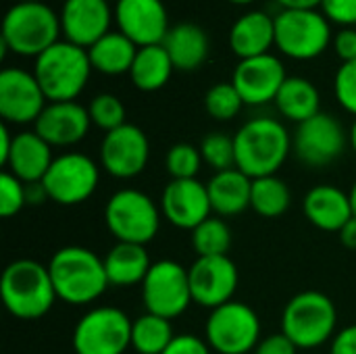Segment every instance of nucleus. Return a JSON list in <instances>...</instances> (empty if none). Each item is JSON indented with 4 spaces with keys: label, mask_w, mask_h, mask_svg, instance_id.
I'll list each match as a JSON object with an SVG mask.
<instances>
[{
    "label": "nucleus",
    "mask_w": 356,
    "mask_h": 354,
    "mask_svg": "<svg viewBox=\"0 0 356 354\" xmlns=\"http://www.w3.org/2000/svg\"><path fill=\"white\" fill-rule=\"evenodd\" d=\"M236 167L250 179L277 175L292 152V136L273 117H254L234 136Z\"/></svg>",
    "instance_id": "f257e3e1"
},
{
    "label": "nucleus",
    "mask_w": 356,
    "mask_h": 354,
    "mask_svg": "<svg viewBox=\"0 0 356 354\" xmlns=\"http://www.w3.org/2000/svg\"><path fill=\"white\" fill-rule=\"evenodd\" d=\"M48 271L56 298L73 307L98 300L111 286L104 259L83 246H65L56 250L48 263Z\"/></svg>",
    "instance_id": "f03ea898"
},
{
    "label": "nucleus",
    "mask_w": 356,
    "mask_h": 354,
    "mask_svg": "<svg viewBox=\"0 0 356 354\" xmlns=\"http://www.w3.org/2000/svg\"><path fill=\"white\" fill-rule=\"evenodd\" d=\"M0 298L6 311L17 319H42L56 300L48 265L31 259H17L6 265L0 280Z\"/></svg>",
    "instance_id": "7ed1b4c3"
},
{
    "label": "nucleus",
    "mask_w": 356,
    "mask_h": 354,
    "mask_svg": "<svg viewBox=\"0 0 356 354\" xmlns=\"http://www.w3.org/2000/svg\"><path fill=\"white\" fill-rule=\"evenodd\" d=\"M60 19L46 2H15L2 19L0 50L21 56H40L60 35Z\"/></svg>",
    "instance_id": "20e7f679"
},
{
    "label": "nucleus",
    "mask_w": 356,
    "mask_h": 354,
    "mask_svg": "<svg viewBox=\"0 0 356 354\" xmlns=\"http://www.w3.org/2000/svg\"><path fill=\"white\" fill-rule=\"evenodd\" d=\"M90 73L92 63L88 50L67 40L44 50L33 63V75L48 102L75 100L88 86Z\"/></svg>",
    "instance_id": "39448f33"
},
{
    "label": "nucleus",
    "mask_w": 356,
    "mask_h": 354,
    "mask_svg": "<svg viewBox=\"0 0 356 354\" xmlns=\"http://www.w3.org/2000/svg\"><path fill=\"white\" fill-rule=\"evenodd\" d=\"M336 325L338 311L334 300L317 290L296 294L282 313V332L305 351L334 340Z\"/></svg>",
    "instance_id": "423d86ee"
},
{
    "label": "nucleus",
    "mask_w": 356,
    "mask_h": 354,
    "mask_svg": "<svg viewBox=\"0 0 356 354\" xmlns=\"http://www.w3.org/2000/svg\"><path fill=\"white\" fill-rule=\"evenodd\" d=\"M161 207L134 188L115 192L104 207V221L117 242L142 244L152 242L161 230Z\"/></svg>",
    "instance_id": "0eeeda50"
},
{
    "label": "nucleus",
    "mask_w": 356,
    "mask_h": 354,
    "mask_svg": "<svg viewBox=\"0 0 356 354\" xmlns=\"http://www.w3.org/2000/svg\"><path fill=\"white\" fill-rule=\"evenodd\" d=\"M332 44L330 19L317 8L282 10L275 15V46L294 61H311L321 56Z\"/></svg>",
    "instance_id": "6e6552de"
},
{
    "label": "nucleus",
    "mask_w": 356,
    "mask_h": 354,
    "mask_svg": "<svg viewBox=\"0 0 356 354\" xmlns=\"http://www.w3.org/2000/svg\"><path fill=\"white\" fill-rule=\"evenodd\" d=\"M204 336L217 354L254 353L261 342V319L246 303L229 300L211 311Z\"/></svg>",
    "instance_id": "1a4fd4ad"
},
{
    "label": "nucleus",
    "mask_w": 356,
    "mask_h": 354,
    "mask_svg": "<svg viewBox=\"0 0 356 354\" xmlns=\"http://www.w3.org/2000/svg\"><path fill=\"white\" fill-rule=\"evenodd\" d=\"M134 321L117 307L88 311L73 330L75 354H123L131 346Z\"/></svg>",
    "instance_id": "9d476101"
},
{
    "label": "nucleus",
    "mask_w": 356,
    "mask_h": 354,
    "mask_svg": "<svg viewBox=\"0 0 356 354\" xmlns=\"http://www.w3.org/2000/svg\"><path fill=\"white\" fill-rule=\"evenodd\" d=\"M142 303L146 313L169 321L184 315L194 303L188 269L169 259L152 263L146 280L142 282Z\"/></svg>",
    "instance_id": "9b49d317"
},
{
    "label": "nucleus",
    "mask_w": 356,
    "mask_h": 354,
    "mask_svg": "<svg viewBox=\"0 0 356 354\" xmlns=\"http://www.w3.org/2000/svg\"><path fill=\"white\" fill-rule=\"evenodd\" d=\"M100 169L81 152H65L54 156L42 186L48 198L60 207H75L86 202L98 188Z\"/></svg>",
    "instance_id": "f8f14e48"
},
{
    "label": "nucleus",
    "mask_w": 356,
    "mask_h": 354,
    "mask_svg": "<svg viewBox=\"0 0 356 354\" xmlns=\"http://www.w3.org/2000/svg\"><path fill=\"white\" fill-rule=\"evenodd\" d=\"M344 148L346 131L342 123L327 113H317L298 123L292 136V152L307 167H325L338 161Z\"/></svg>",
    "instance_id": "ddd939ff"
},
{
    "label": "nucleus",
    "mask_w": 356,
    "mask_h": 354,
    "mask_svg": "<svg viewBox=\"0 0 356 354\" xmlns=\"http://www.w3.org/2000/svg\"><path fill=\"white\" fill-rule=\"evenodd\" d=\"M46 102L48 98L33 73L19 67L0 71V117L6 125L35 123Z\"/></svg>",
    "instance_id": "4468645a"
},
{
    "label": "nucleus",
    "mask_w": 356,
    "mask_h": 354,
    "mask_svg": "<svg viewBox=\"0 0 356 354\" xmlns=\"http://www.w3.org/2000/svg\"><path fill=\"white\" fill-rule=\"evenodd\" d=\"M150 156L148 136L131 123H125L108 134H104L100 144V165L117 179L138 177Z\"/></svg>",
    "instance_id": "2eb2a0df"
},
{
    "label": "nucleus",
    "mask_w": 356,
    "mask_h": 354,
    "mask_svg": "<svg viewBox=\"0 0 356 354\" xmlns=\"http://www.w3.org/2000/svg\"><path fill=\"white\" fill-rule=\"evenodd\" d=\"M192 300L204 309H217L238 290V267L229 257H198L188 269Z\"/></svg>",
    "instance_id": "dca6fc26"
},
{
    "label": "nucleus",
    "mask_w": 356,
    "mask_h": 354,
    "mask_svg": "<svg viewBox=\"0 0 356 354\" xmlns=\"http://www.w3.org/2000/svg\"><path fill=\"white\" fill-rule=\"evenodd\" d=\"M288 79L284 63L273 54L244 58L236 65L232 83L240 92L244 104L261 106L275 102V96Z\"/></svg>",
    "instance_id": "f3484780"
},
{
    "label": "nucleus",
    "mask_w": 356,
    "mask_h": 354,
    "mask_svg": "<svg viewBox=\"0 0 356 354\" xmlns=\"http://www.w3.org/2000/svg\"><path fill=\"white\" fill-rule=\"evenodd\" d=\"M117 27L138 48L163 44L169 33V15L163 0H119Z\"/></svg>",
    "instance_id": "a211bd4d"
},
{
    "label": "nucleus",
    "mask_w": 356,
    "mask_h": 354,
    "mask_svg": "<svg viewBox=\"0 0 356 354\" xmlns=\"http://www.w3.org/2000/svg\"><path fill=\"white\" fill-rule=\"evenodd\" d=\"M161 213L171 225L194 232L213 217L207 184L198 179H171L161 196Z\"/></svg>",
    "instance_id": "6ab92c4d"
},
{
    "label": "nucleus",
    "mask_w": 356,
    "mask_h": 354,
    "mask_svg": "<svg viewBox=\"0 0 356 354\" xmlns=\"http://www.w3.org/2000/svg\"><path fill=\"white\" fill-rule=\"evenodd\" d=\"M58 19L65 40L88 50L111 31L113 15L108 0H65Z\"/></svg>",
    "instance_id": "aec40b11"
},
{
    "label": "nucleus",
    "mask_w": 356,
    "mask_h": 354,
    "mask_svg": "<svg viewBox=\"0 0 356 354\" xmlns=\"http://www.w3.org/2000/svg\"><path fill=\"white\" fill-rule=\"evenodd\" d=\"M90 127V113L77 100L48 102L38 121L33 123V131L42 136L52 148L75 146L88 136Z\"/></svg>",
    "instance_id": "412c9836"
},
{
    "label": "nucleus",
    "mask_w": 356,
    "mask_h": 354,
    "mask_svg": "<svg viewBox=\"0 0 356 354\" xmlns=\"http://www.w3.org/2000/svg\"><path fill=\"white\" fill-rule=\"evenodd\" d=\"M52 161V146L42 136L35 131H21L13 138V148L4 167L23 184H38L48 173Z\"/></svg>",
    "instance_id": "4be33fe9"
},
{
    "label": "nucleus",
    "mask_w": 356,
    "mask_h": 354,
    "mask_svg": "<svg viewBox=\"0 0 356 354\" xmlns=\"http://www.w3.org/2000/svg\"><path fill=\"white\" fill-rule=\"evenodd\" d=\"M302 209L309 223L321 232H340L355 217L350 196L330 184L311 188L305 196Z\"/></svg>",
    "instance_id": "5701e85b"
},
{
    "label": "nucleus",
    "mask_w": 356,
    "mask_h": 354,
    "mask_svg": "<svg viewBox=\"0 0 356 354\" xmlns=\"http://www.w3.org/2000/svg\"><path fill=\"white\" fill-rule=\"evenodd\" d=\"M271 46H275V17L263 10L244 13L229 29V48L240 61L269 54Z\"/></svg>",
    "instance_id": "b1692460"
},
{
    "label": "nucleus",
    "mask_w": 356,
    "mask_h": 354,
    "mask_svg": "<svg viewBox=\"0 0 356 354\" xmlns=\"http://www.w3.org/2000/svg\"><path fill=\"white\" fill-rule=\"evenodd\" d=\"M207 190L213 213L217 217H234L250 207L252 179L236 167L215 173L209 179Z\"/></svg>",
    "instance_id": "393cba45"
},
{
    "label": "nucleus",
    "mask_w": 356,
    "mask_h": 354,
    "mask_svg": "<svg viewBox=\"0 0 356 354\" xmlns=\"http://www.w3.org/2000/svg\"><path fill=\"white\" fill-rule=\"evenodd\" d=\"M173 67L177 71H194L209 58V35L207 31L190 21L177 23L169 29L163 42Z\"/></svg>",
    "instance_id": "a878e982"
},
{
    "label": "nucleus",
    "mask_w": 356,
    "mask_h": 354,
    "mask_svg": "<svg viewBox=\"0 0 356 354\" xmlns=\"http://www.w3.org/2000/svg\"><path fill=\"white\" fill-rule=\"evenodd\" d=\"M152 263L146 252V246L142 244H129V242H117L104 257V269L111 286L117 288H129L146 280Z\"/></svg>",
    "instance_id": "bb28decb"
},
{
    "label": "nucleus",
    "mask_w": 356,
    "mask_h": 354,
    "mask_svg": "<svg viewBox=\"0 0 356 354\" xmlns=\"http://www.w3.org/2000/svg\"><path fill=\"white\" fill-rule=\"evenodd\" d=\"M136 54H138V46L121 31H108L88 48L92 69L104 75L129 73Z\"/></svg>",
    "instance_id": "cd10ccee"
},
{
    "label": "nucleus",
    "mask_w": 356,
    "mask_h": 354,
    "mask_svg": "<svg viewBox=\"0 0 356 354\" xmlns=\"http://www.w3.org/2000/svg\"><path fill=\"white\" fill-rule=\"evenodd\" d=\"M277 111L294 123H302L317 113H321V94L313 81L307 77H288L275 96Z\"/></svg>",
    "instance_id": "c85d7f7f"
},
{
    "label": "nucleus",
    "mask_w": 356,
    "mask_h": 354,
    "mask_svg": "<svg viewBox=\"0 0 356 354\" xmlns=\"http://www.w3.org/2000/svg\"><path fill=\"white\" fill-rule=\"evenodd\" d=\"M173 69L175 67L163 44L144 46L138 48V54L129 69V79L142 92H156L163 86H167Z\"/></svg>",
    "instance_id": "c756f323"
},
{
    "label": "nucleus",
    "mask_w": 356,
    "mask_h": 354,
    "mask_svg": "<svg viewBox=\"0 0 356 354\" xmlns=\"http://www.w3.org/2000/svg\"><path fill=\"white\" fill-rule=\"evenodd\" d=\"M292 204V192L284 179L277 175H265L252 179L250 207L257 215L265 219L282 217Z\"/></svg>",
    "instance_id": "7c9ffc66"
},
{
    "label": "nucleus",
    "mask_w": 356,
    "mask_h": 354,
    "mask_svg": "<svg viewBox=\"0 0 356 354\" xmlns=\"http://www.w3.org/2000/svg\"><path fill=\"white\" fill-rule=\"evenodd\" d=\"M173 338L171 321L152 313L140 315L131 325V348L138 354H163Z\"/></svg>",
    "instance_id": "2f4dec72"
},
{
    "label": "nucleus",
    "mask_w": 356,
    "mask_h": 354,
    "mask_svg": "<svg viewBox=\"0 0 356 354\" xmlns=\"http://www.w3.org/2000/svg\"><path fill=\"white\" fill-rule=\"evenodd\" d=\"M192 248L198 257H227L232 248L229 225L215 217H209L192 232Z\"/></svg>",
    "instance_id": "473e14b6"
},
{
    "label": "nucleus",
    "mask_w": 356,
    "mask_h": 354,
    "mask_svg": "<svg viewBox=\"0 0 356 354\" xmlns=\"http://www.w3.org/2000/svg\"><path fill=\"white\" fill-rule=\"evenodd\" d=\"M200 154L202 163L219 171L236 169V144L234 138L223 131H211L200 142Z\"/></svg>",
    "instance_id": "72a5a7b5"
},
{
    "label": "nucleus",
    "mask_w": 356,
    "mask_h": 354,
    "mask_svg": "<svg viewBox=\"0 0 356 354\" xmlns=\"http://www.w3.org/2000/svg\"><path fill=\"white\" fill-rule=\"evenodd\" d=\"M242 106H244V100L232 81H221V83L211 86L204 96V108L217 121L234 119L242 111Z\"/></svg>",
    "instance_id": "f704fd0d"
},
{
    "label": "nucleus",
    "mask_w": 356,
    "mask_h": 354,
    "mask_svg": "<svg viewBox=\"0 0 356 354\" xmlns=\"http://www.w3.org/2000/svg\"><path fill=\"white\" fill-rule=\"evenodd\" d=\"M90 121L94 127L102 129L104 134L125 125V106L115 94H98L90 100L88 104Z\"/></svg>",
    "instance_id": "c9c22d12"
},
{
    "label": "nucleus",
    "mask_w": 356,
    "mask_h": 354,
    "mask_svg": "<svg viewBox=\"0 0 356 354\" xmlns=\"http://www.w3.org/2000/svg\"><path fill=\"white\" fill-rule=\"evenodd\" d=\"M202 165L200 148L188 142L173 144L165 156V167L171 179H196Z\"/></svg>",
    "instance_id": "e433bc0d"
},
{
    "label": "nucleus",
    "mask_w": 356,
    "mask_h": 354,
    "mask_svg": "<svg viewBox=\"0 0 356 354\" xmlns=\"http://www.w3.org/2000/svg\"><path fill=\"white\" fill-rule=\"evenodd\" d=\"M25 207H27L25 184L15 175H10L8 171H4L0 175V215L4 219H10L19 215Z\"/></svg>",
    "instance_id": "4c0bfd02"
},
{
    "label": "nucleus",
    "mask_w": 356,
    "mask_h": 354,
    "mask_svg": "<svg viewBox=\"0 0 356 354\" xmlns=\"http://www.w3.org/2000/svg\"><path fill=\"white\" fill-rule=\"evenodd\" d=\"M334 94L340 106L356 117V61L340 65L334 77Z\"/></svg>",
    "instance_id": "58836bf2"
},
{
    "label": "nucleus",
    "mask_w": 356,
    "mask_h": 354,
    "mask_svg": "<svg viewBox=\"0 0 356 354\" xmlns=\"http://www.w3.org/2000/svg\"><path fill=\"white\" fill-rule=\"evenodd\" d=\"M323 15L344 27L356 25V0H323L321 2Z\"/></svg>",
    "instance_id": "ea45409f"
},
{
    "label": "nucleus",
    "mask_w": 356,
    "mask_h": 354,
    "mask_svg": "<svg viewBox=\"0 0 356 354\" xmlns=\"http://www.w3.org/2000/svg\"><path fill=\"white\" fill-rule=\"evenodd\" d=\"M298 346L284 334H269L267 338H261L252 354H298Z\"/></svg>",
    "instance_id": "a19ab883"
},
{
    "label": "nucleus",
    "mask_w": 356,
    "mask_h": 354,
    "mask_svg": "<svg viewBox=\"0 0 356 354\" xmlns=\"http://www.w3.org/2000/svg\"><path fill=\"white\" fill-rule=\"evenodd\" d=\"M163 354H211V346L194 334H179Z\"/></svg>",
    "instance_id": "79ce46f5"
},
{
    "label": "nucleus",
    "mask_w": 356,
    "mask_h": 354,
    "mask_svg": "<svg viewBox=\"0 0 356 354\" xmlns=\"http://www.w3.org/2000/svg\"><path fill=\"white\" fill-rule=\"evenodd\" d=\"M334 48L336 54L342 58V63L356 61V29L355 27H344L334 35Z\"/></svg>",
    "instance_id": "37998d69"
},
{
    "label": "nucleus",
    "mask_w": 356,
    "mask_h": 354,
    "mask_svg": "<svg viewBox=\"0 0 356 354\" xmlns=\"http://www.w3.org/2000/svg\"><path fill=\"white\" fill-rule=\"evenodd\" d=\"M330 354H356V323L340 330L334 336Z\"/></svg>",
    "instance_id": "c03bdc74"
},
{
    "label": "nucleus",
    "mask_w": 356,
    "mask_h": 354,
    "mask_svg": "<svg viewBox=\"0 0 356 354\" xmlns=\"http://www.w3.org/2000/svg\"><path fill=\"white\" fill-rule=\"evenodd\" d=\"M25 198H27V204H42L44 200H50L42 182L38 184H25Z\"/></svg>",
    "instance_id": "a18cd8bd"
},
{
    "label": "nucleus",
    "mask_w": 356,
    "mask_h": 354,
    "mask_svg": "<svg viewBox=\"0 0 356 354\" xmlns=\"http://www.w3.org/2000/svg\"><path fill=\"white\" fill-rule=\"evenodd\" d=\"M13 138H15V136L10 134L8 125H6V123H2V125H0V165H4V163H6V159H8V154H10Z\"/></svg>",
    "instance_id": "49530a36"
},
{
    "label": "nucleus",
    "mask_w": 356,
    "mask_h": 354,
    "mask_svg": "<svg viewBox=\"0 0 356 354\" xmlns=\"http://www.w3.org/2000/svg\"><path fill=\"white\" fill-rule=\"evenodd\" d=\"M275 2H280L284 10H309L321 6L323 0H275Z\"/></svg>",
    "instance_id": "de8ad7c7"
},
{
    "label": "nucleus",
    "mask_w": 356,
    "mask_h": 354,
    "mask_svg": "<svg viewBox=\"0 0 356 354\" xmlns=\"http://www.w3.org/2000/svg\"><path fill=\"white\" fill-rule=\"evenodd\" d=\"M338 234H340V240L346 248H356V217H353Z\"/></svg>",
    "instance_id": "09e8293b"
},
{
    "label": "nucleus",
    "mask_w": 356,
    "mask_h": 354,
    "mask_svg": "<svg viewBox=\"0 0 356 354\" xmlns=\"http://www.w3.org/2000/svg\"><path fill=\"white\" fill-rule=\"evenodd\" d=\"M348 196H350V204H353V215L356 217V182L355 186L350 188V194H348Z\"/></svg>",
    "instance_id": "8fccbe9b"
},
{
    "label": "nucleus",
    "mask_w": 356,
    "mask_h": 354,
    "mask_svg": "<svg viewBox=\"0 0 356 354\" xmlns=\"http://www.w3.org/2000/svg\"><path fill=\"white\" fill-rule=\"evenodd\" d=\"M350 146H353V150L356 152V119L355 123H353V127H350Z\"/></svg>",
    "instance_id": "3c124183"
},
{
    "label": "nucleus",
    "mask_w": 356,
    "mask_h": 354,
    "mask_svg": "<svg viewBox=\"0 0 356 354\" xmlns=\"http://www.w3.org/2000/svg\"><path fill=\"white\" fill-rule=\"evenodd\" d=\"M232 4H250V2H254V0H229Z\"/></svg>",
    "instance_id": "603ef678"
},
{
    "label": "nucleus",
    "mask_w": 356,
    "mask_h": 354,
    "mask_svg": "<svg viewBox=\"0 0 356 354\" xmlns=\"http://www.w3.org/2000/svg\"><path fill=\"white\" fill-rule=\"evenodd\" d=\"M17 2H44V0H17Z\"/></svg>",
    "instance_id": "864d4df0"
},
{
    "label": "nucleus",
    "mask_w": 356,
    "mask_h": 354,
    "mask_svg": "<svg viewBox=\"0 0 356 354\" xmlns=\"http://www.w3.org/2000/svg\"><path fill=\"white\" fill-rule=\"evenodd\" d=\"M108 2H111V0H108ZM115 2H119V0H115Z\"/></svg>",
    "instance_id": "5fc2aeb1"
}]
</instances>
